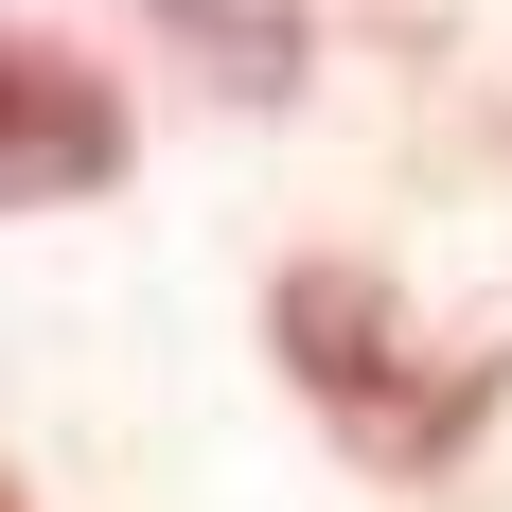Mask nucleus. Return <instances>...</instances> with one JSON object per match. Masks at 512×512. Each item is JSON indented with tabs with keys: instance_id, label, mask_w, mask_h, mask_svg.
I'll return each instance as SVG.
<instances>
[{
	"instance_id": "obj_1",
	"label": "nucleus",
	"mask_w": 512,
	"mask_h": 512,
	"mask_svg": "<svg viewBox=\"0 0 512 512\" xmlns=\"http://www.w3.org/2000/svg\"><path fill=\"white\" fill-rule=\"evenodd\" d=\"M265 336H283V371L318 389V424L354 442V460H442L477 407H495V371H424V336H407V301L371 283V265H301L283 301H265Z\"/></svg>"
},
{
	"instance_id": "obj_2",
	"label": "nucleus",
	"mask_w": 512,
	"mask_h": 512,
	"mask_svg": "<svg viewBox=\"0 0 512 512\" xmlns=\"http://www.w3.org/2000/svg\"><path fill=\"white\" fill-rule=\"evenodd\" d=\"M124 177V89L89 53H53L0 18V212H53V195H106Z\"/></svg>"
},
{
	"instance_id": "obj_3",
	"label": "nucleus",
	"mask_w": 512,
	"mask_h": 512,
	"mask_svg": "<svg viewBox=\"0 0 512 512\" xmlns=\"http://www.w3.org/2000/svg\"><path fill=\"white\" fill-rule=\"evenodd\" d=\"M0 512H36V495H18V477H0Z\"/></svg>"
}]
</instances>
